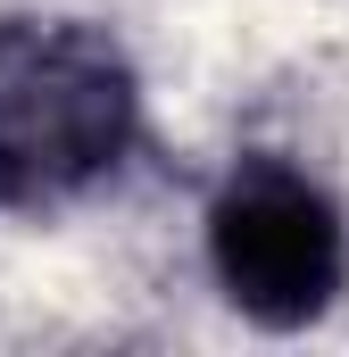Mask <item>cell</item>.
Segmentation results:
<instances>
[{"mask_svg": "<svg viewBox=\"0 0 349 357\" xmlns=\"http://www.w3.org/2000/svg\"><path fill=\"white\" fill-rule=\"evenodd\" d=\"M142 142V75L84 17H0V216L67 208Z\"/></svg>", "mask_w": 349, "mask_h": 357, "instance_id": "1", "label": "cell"}, {"mask_svg": "<svg viewBox=\"0 0 349 357\" xmlns=\"http://www.w3.org/2000/svg\"><path fill=\"white\" fill-rule=\"evenodd\" d=\"M208 274L266 333L316 324L349 282V225L333 191L291 158H242L208 199Z\"/></svg>", "mask_w": 349, "mask_h": 357, "instance_id": "2", "label": "cell"}]
</instances>
